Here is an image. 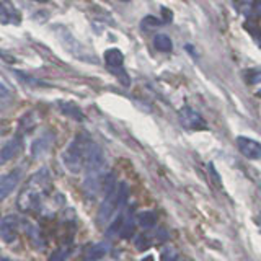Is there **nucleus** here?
I'll use <instances>...</instances> for the list:
<instances>
[{
    "mask_svg": "<svg viewBox=\"0 0 261 261\" xmlns=\"http://www.w3.org/2000/svg\"><path fill=\"white\" fill-rule=\"evenodd\" d=\"M12 101H13L12 90L5 84H2V80H0V110H4L8 105H12Z\"/></svg>",
    "mask_w": 261,
    "mask_h": 261,
    "instance_id": "obj_15",
    "label": "nucleus"
},
{
    "mask_svg": "<svg viewBox=\"0 0 261 261\" xmlns=\"http://www.w3.org/2000/svg\"><path fill=\"white\" fill-rule=\"evenodd\" d=\"M139 224H141L144 228H152L155 224H157V214L152 211H147L139 214Z\"/></svg>",
    "mask_w": 261,
    "mask_h": 261,
    "instance_id": "obj_16",
    "label": "nucleus"
},
{
    "mask_svg": "<svg viewBox=\"0 0 261 261\" xmlns=\"http://www.w3.org/2000/svg\"><path fill=\"white\" fill-rule=\"evenodd\" d=\"M258 225H259V230H261V214L258 216Z\"/></svg>",
    "mask_w": 261,
    "mask_h": 261,
    "instance_id": "obj_20",
    "label": "nucleus"
},
{
    "mask_svg": "<svg viewBox=\"0 0 261 261\" xmlns=\"http://www.w3.org/2000/svg\"><path fill=\"white\" fill-rule=\"evenodd\" d=\"M95 142L85 133H80L72 139V142L62 152V163L70 173H82L85 170L87 160L90 157Z\"/></svg>",
    "mask_w": 261,
    "mask_h": 261,
    "instance_id": "obj_2",
    "label": "nucleus"
},
{
    "mask_svg": "<svg viewBox=\"0 0 261 261\" xmlns=\"http://www.w3.org/2000/svg\"><path fill=\"white\" fill-rule=\"evenodd\" d=\"M127 196H129V188L126 183L114 185L111 190L106 193L101 206H100V209H98L96 222L100 225L110 222V220L113 219V216L116 214L118 211H122V207L126 206Z\"/></svg>",
    "mask_w": 261,
    "mask_h": 261,
    "instance_id": "obj_3",
    "label": "nucleus"
},
{
    "mask_svg": "<svg viewBox=\"0 0 261 261\" xmlns=\"http://www.w3.org/2000/svg\"><path fill=\"white\" fill-rule=\"evenodd\" d=\"M178 116H179V122H181V126L185 129H190V130L207 129V122L204 121V118L198 111H194L190 106H185V108L179 110Z\"/></svg>",
    "mask_w": 261,
    "mask_h": 261,
    "instance_id": "obj_4",
    "label": "nucleus"
},
{
    "mask_svg": "<svg viewBox=\"0 0 261 261\" xmlns=\"http://www.w3.org/2000/svg\"><path fill=\"white\" fill-rule=\"evenodd\" d=\"M36 2H46V0H36Z\"/></svg>",
    "mask_w": 261,
    "mask_h": 261,
    "instance_id": "obj_22",
    "label": "nucleus"
},
{
    "mask_svg": "<svg viewBox=\"0 0 261 261\" xmlns=\"http://www.w3.org/2000/svg\"><path fill=\"white\" fill-rule=\"evenodd\" d=\"M67 256H69V248L61 247V248H57L56 251H53V255L49 256L47 261H67Z\"/></svg>",
    "mask_w": 261,
    "mask_h": 261,
    "instance_id": "obj_18",
    "label": "nucleus"
},
{
    "mask_svg": "<svg viewBox=\"0 0 261 261\" xmlns=\"http://www.w3.org/2000/svg\"><path fill=\"white\" fill-rule=\"evenodd\" d=\"M21 13L12 2H0V23L4 24H20Z\"/></svg>",
    "mask_w": 261,
    "mask_h": 261,
    "instance_id": "obj_8",
    "label": "nucleus"
},
{
    "mask_svg": "<svg viewBox=\"0 0 261 261\" xmlns=\"http://www.w3.org/2000/svg\"><path fill=\"white\" fill-rule=\"evenodd\" d=\"M153 46L160 53H170L171 49H173V43H171L170 36L163 35V33H159V35H155V38H153Z\"/></svg>",
    "mask_w": 261,
    "mask_h": 261,
    "instance_id": "obj_13",
    "label": "nucleus"
},
{
    "mask_svg": "<svg viewBox=\"0 0 261 261\" xmlns=\"http://www.w3.org/2000/svg\"><path fill=\"white\" fill-rule=\"evenodd\" d=\"M0 261H12V259H8V258H5V256H0Z\"/></svg>",
    "mask_w": 261,
    "mask_h": 261,
    "instance_id": "obj_21",
    "label": "nucleus"
},
{
    "mask_svg": "<svg viewBox=\"0 0 261 261\" xmlns=\"http://www.w3.org/2000/svg\"><path fill=\"white\" fill-rule=\"evenodd\" d=\"M53 190V179L49 175L47 168H41L38 170L35 175H33L28 183L24 185L18 196V209L23 212H36L43 207L44 201L47 199V196L51 194Z\"/></svg>",
    "mask_w": 261,
    "mask_h": 261,
    "instance_id": "obj_1",
    "label": "nucleus"
},
{
    "mask_svg": "<svg viewBox=\"0 0 261 261\" xmlns=\"http://www.w3.org/2000/svg\"><path fill=\"white\" fill-rule=\"evenodd\" d=\"M106 253H108V243H95L85 250V253L82 255V261H100Z\"/></svg>",
    "mask_w": 261,
    "mask_h": 261,
    "instance_id": "obj_10",
    "label": "nucleus"
},
{
    "mask_svg": "<svg viewBox=\"0 0 261 261\" xmlns=\"http://www.w3.org/2000/svg\"><path fill=\"white\" fill-rule=\"evenodd\" d=\"M258 96H259V98H261V90H259V92H258Z\"/></svg>",
    "mask_w": 261,
    "mask_h": 261,
    "instance_id": "obj_23",
    "label": "nucleus"
},
{
    "mask_svg": "<svg viewBox=\"0 0 261 261\" xmlns=\"http://www.w3.org/2000/svg\"><path fill=\"white\" fill-rule=\"evenodd\" d=\"M59 106H61V111L65 114V116H70V118L77 119V121H82V119H84V114H82V111H80L79 106L72 105V103H64V101H61Z\"/></svg>",
    "mask_w": 261,
    "mask_h": 261,
    "instance_id": "obj_14",
    "label": "nucleus"
},
{
    "mask_svg": "<svg viewBox=\"0 0 261 261\" xmlns=\"http://www.w3.org/2000/svg\"><path fill=\"white\" fill-rule=\"evenodd\" d=\"M121 2H129V0H121Z\"/></svg>",
    "mask_w": 261,
    "mask_h": 261,
    "instance_id": "obj_24",
    "label": "nucleus"
},
{
    "mask_svg": "<svg viewBox=\"0 0 261 261\" xmlns=\"http://www.w3.org/2000/svg\"><path fill=\"white\" fill-rule=\"evenodd\" d=\"M142 261H155V259H153V256H150V255H149V256H145Z\"/></svg>",
    "mask_w": 261,
    "mask_h": 261,
    "instance_id": "obj_19",
    "label": "nucleus"
},
{
    "mask_svg": "<svg viewBox=\"0 0 261 261\" xmlns=\"http://www.w3.org/2000/svg\"><path fill=\"white\" fill-rule=\"evenodd\" d=\"M21 149V141L18 137L12 139L10 142H7L2 149H0V167L5 165L7 162H10L16 153L20 152Z\"/></svg>",
    "mask_w": 261,
    "mask_h": 261,
    "instance_id": "obj_9",
    "label": "nucleus"
},
{
    "mask_svg": "<svg viewBox=\"0 0 261 261\" xmlns=\"http://www.w3.org/2000/svg\"><path fill=\"white\" fill-rule=\"evenodd\" d=\"M27 233H28V237H30V240H31V243L33 245H36V247L39 248H43V240H41V235H39V230L36 227H31V225H27Z\"/></svg>",
    "mask_w": 261,
    "mask_h": 261,
    "instance_id": "obj_17",
    "label": "nucleus"
},
{
    "mask_svg": "<svg viewBox=\"0 0 261 261\" xmlns=\"http://www.w3.org/2000/svg\"><path fill=\"white\" fill-rule=\"evenodd\" d=\"M237 147H239L240 153L248 160H259L261 159V144L251 137L239 136L237 137Z\"/></svg>",
    "mask_w": 261,
    "mask_h": 261,
    "instance_id": "obj_5",
    "label": "nucleus"
},
{
    "mask_svg": "<svg viewBox=\"0 0 261 261\" xmlns=\"http://www.w3.org/2000/svg\"><path fill=\"white\" fill-rule=\"evenodd\" d=\"M51 142H53V137H51V134H44V136H41L38 141L33 144V155L35 157H41L44 152H47V149H49V145H51Z\"/></svg>",
    "mask_w": 261,
    "mask_h": 261,
    "instance_id": "obj_12",
    "label": "nucleus"
},
{
    "mask_svg": "<svg viewBox=\"0 0 261 261\" xmlns=\"http://www.w3.org/2000/svg\"><path fill=\"white\" fill-rule=\"evenodd\" d=\"M105 62H106V65H108L110 72L118 70V69L122 67V62H124V56H122V53L119 51V49L111 47V49H108V51L105 53Z\"/></svg>",
    "mask_w": 261,
    "mask_h": 261,
    "instance_id": "obj_11",
    "label": "nucleus"
},
{
    "mask_svg": "<svg viewBox=\"0 0 261 261\" xmlns=\"http://www.w3.org/2000/svg\"><path fill=\"white\" fill-rule=\"evenodd\" d=\"M20 224L15 216H7L0 220V239L5 243H13L18 237Z\"/></svg>",
    "mask_w": 261,
    "mask_h": 261,
    "instance_id": "obj_6",
    "label": "nucleus"
},
{
    "mask_svg": "<svg viewBox=\"0 0 261 261\" xmlns=\"http://www.w3.org/2000/svg\"><path fill=\"white\" fill-rule=\"evenodd\" d=\"M20 179H21L20 170H12V171H8L7 175H4L2 178H0V202H2L5 198H8V196H10L16 190Z\"/></svg>",
    "mask_w": 261,
    "mask_h": 261,
    "instance_id": "obj_7",
    "label": "nucleus"
}]
</instances>
